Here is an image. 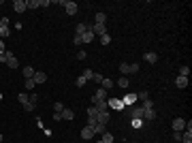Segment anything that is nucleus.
I'll return each mask as SVG.
<instances>
[{
    "mask_svg": "<svg viewBox=\"0 0 192 143\" xmlns=\"http://www.w3.org/2000/svg\"><path fill=\"white\" fill-rule=\"evenodd\" d=\"M137 71H139V64H126V62H122V64H120L122 77H124V75H130V73H137Z\"/></svg>",
    "mask_w": 192,
    "mask_h": 143,
    "instance_id": "obj_1",
    "label": "nucleus"
},
{
    "mask_svg": "<svg viewBox=\"0 0 192 143\" xmlns=\"http://www.w3.org/2000/svg\"><path fill=\"white\" fill-rule=\"evenodd\" d=\"M92 32H94V36H103L107 34V24H92Z\"/></svg>",
    "mask_w": 192,
    "mask_h": 143,
    "instance_id": "obj_2",
    "label": "nucleus"
},
{
    "mask_svg": "<svg viewBox=\"0 0 192 143\" xmlns=\"http://www.w3.org/2000/svg\"><path fill=\"white\" fill-rule=\"evenodd\" d=\"M62 4H64V9H66V13H68V15H75V13L79 11L77 2H73V0H68V2H62Z\"/></svg>",
    "mask_w": 192,
    "mask_h": 143,
    "instance_id": "obj_3",
    "label": "nucleus"
},
{
    "mask_svg": "<svg viewBox=\"0 0 192 143\" xmlns=\"http://www.w3.org/2000/svg\"><path fill=\"white\" fill-rule=\"evenodd\" d=\"M107 122H109V111H98V115H96V124L107 126Z\"/></svg>",
    "mask_w": 192,
    "mask_h": 143,
    "instance_id": "obj_4",
    "label": "nucleus"
},
{
    "mask_svg": "<svg viewBox=\"0 0 192 143\" xmlns=\"http://www.w3.org/2000/svg\"><path fill=\"white\" fill-rule=\"evenodd\" d=\"M184 128H186V120H184V118H175V120H173V130L181 132Z\"/></svg>",
    "mask_w": 192,
    "mask_h": 143,
    "instance_id": "obj_5",
    "label": "nucleus"
},
{
    "mask_svg": "<svg viewBox=\"0 0 192 143\" xmlns=\"http://www.w3.org/2000/svg\"><path fill=\"white\" fill-rule=\"evenodd\" d=\"M96 100H107V90H96L94 92V96H92V103H96Z\"/></svg>",
    "mask_w": 192,
    "mask_h": 143,
    "instance_id": "obj_6",
    "label": "nucleus"
},
{
    "mask_svg": "<svg viewBox=\"0 0 192 143\" xmlns=\"http://www.w3.org/2000/svg\"><path fill=\"white\" fill-rule=\"evenodd\" d=\"M154 118H156V111H154V109H143V115H141L143 122H152Z\"/></svg>",
    "mask_w": 192,
    "mask_h": 143,
    "instance_id": "obj_7",
    "label": "nucleus"
},
{
    "mask_svg": "<svg viewBox=\"0 0 192 143\" xmlns=\"http://www.w3.org/2000/svg\"><path fill=\"white\" fill-rule=\"evenodd\" d=\"M107 105L111 109H124V107H126V105L122 103V98H111V100H107Z\"/></svg>",
    "mask_w": 192,
    "mask_h": 143,
    "instance_id": "obj_8",
    "label": "nucleus"
},
{
    "mask_svg": "<svg viewBox=\"0 0 192 143\" xmlns=\"http://www.w3.org/2000/svg\"><path fill=\"white\" fill-rule=\"evenodd\" d=\"M92 137H94L92 126H83V128H81V139H83V141H88V139H92Z\"/></svg>",
    "mask_w": 192,
    "mask_h": 143,
    "instance_id": "obj_9",
    "label": "nucleus"
},
{
    "mask_svg": "<svg viewBox=\"0 0 192 143\" xmlns=\"http://www.w3.org/2000/svg\"><path fill=\"white\" fill-rule=\"evenodd\" d=\"M13 9L17 13H24L26 9H28V4H26V0H15V2H13Z\"/></svg>",
    "mask_w": 192,
    "mask_h": 143,
    "instance_id": "obj_10",
    "label": "nucleus"
},
{
    "mask_svg": "<svg viewBox=\"0 0 192 143\" xmlns=\"http://www.w3.org/2000/svg\"><path fill=\"white\" fill-rule=\"evenodd\" d=\"M32 79H34V84H45V81H47V75H45L43 71H36Z\"/></svg>",
    "mask_w": 192,
    "mask_h": 143,
    "instance_id": "obj_11",
    "label": "nucleus"
},
{
    "mask_svg": "<svg viewBox=\"0 0 192 143\" xmlns=\"http://www.w3.org/2000/svg\"><path fill=\"white\" fill-rule=\"evenodd\" d=\"M141 115H143V107H132L130 109V118L132 120H141Z\"/></svg>",
    "mask_w": 192,
    "mask_h": 143,
    "instance_id": "obj_12",
    "label": "nucleus"
},
{
    "mask_svg": "<svg viewBox=\"0 0 192 143\" xmlns=\"http://www.w3.org/2000/svg\"><path fill=\"white\" fill-rule=\"evenodd\" d=\"M94 41V32L92 30H85L83 34H81V43H92Z\"/></svg>",
    "mask_w": 192,
    "mask_h": 143,
    "instance_id": "obj_13",
    "label": "nucleus"
},
{
    "mask_svg": "<svg viewBox=\"0 0 192 143\" xmlns=\"http://www.w3.org/2000/svg\"><path fill=\"white\" fill-rule=\"evenodd\" d=\"M175 85H177V88H179V90H184V88H188V77H177V79H175Z\"/></svg>",
    "mask_w": 192,
    "mask_h": 143,
    "instance_id": "obj_14",
    "label": "nucleus"
},
{
    "mask_svg": "<svg viewBox=\"0 0 192 143\" xmlns=\"http://www.w3.org/2000/svg\"><path fill=\"white\" fill-rule=\"evenodd\" d=\"M98 111H109V105H107V100H96V103H92Z\"/></svg>",
    "mask_w": 192,
    "mask_h": 143,
    "instance_id": "obj_15",
    "label": "nucleus"
},
{
    "mask_svg": "<svg viewBox=\"0 0 192 143\" xmlns=\"http://www.w3.org/2000/svg\"><path fill=\"white\" fill-rule=\"evenodd\" d=\"M143 58H145V62H149V64H156L158 56H156V54H154V51H147V54H145Z\"/></svg>",
    "mask_w": 192,
    "mask_h": 143,
    "instance_id": "obj_16",
    "label": "nucleus"
},
{
    "mask_svg": "<svg viewBox=\"0 0 192 143\" xmlns=\"http://www.w3.org/2000/svg\"><path fill=\"white\" fill-rule=\"evenodd\" d=\"M122 103L124 105H132V103H137V94H126L122 98Z\"/></svg>",
    "mask_w": 192,
    "mask_h": 143,
    "instance_id": "obj_17",
    "label": "nucleus"
},
{
    "mask_svg": "<svg viewBox=\"0 0 192 143\" xmlns=\"http://www.w3.org/2000/svg\"><path fill=\"white\" fill-rule=\"evenodd\" d=\"M22 73H24L26 79H32V77H34V69H32V66H24V69H22Z\"/></svg>",
    "mask_w": 192,
    "mask_h": 143,
    "instance_id": "obj_18",
    "label": "nucleus"
},
{
    "mask_svg": "<svg viewBox=\"0 0 192 143\" xmlns=\"http://www.w3.org/2000/svg\"><path fill=\"white\" fill-rule=\"evenodd\" d=\"M62 120H68V122H71V120H75V113H73L71 109H64V111H62Z\"/></svg>",
    "mask_w": 192,
    "mask_h": 143,
    "instance_id": "obj_19",
    "label": "nucleus"
},
{
    "mask_svg": "<svg viewBox=\"0 0 192 143\" xmlns=\"http://www.w3.org/2000/svg\"><path fill=\"white\" fill-rule=\"evenodd\" d=\"M7 66H9V69H17V58H15V56H9V60H7Z\"/></svg>",
    "mask_w": 192,
    "mask_h": 143,
    "instance_id": "obj_20",
    "label": "nucleus"
},
{
    "mask_svg": "<svg viewBox=\"0 0 192 143\" xmlns=\"http://www.w3.org/2000/svg\"><path fill=\"white\" fill-rule=\"evenodd\" d=\"M100 85H103V90H111V88H113V81H111V79H107V77H105V79H103V81H100Z\"/></svg>",
    "mask_w": 192,
    "mask_h": 143,
    "instance_id": "obj_21",
    "label": "nucleus"
},
{
    "mask_svg": "<svg viewBox=\"0 0 192 143\" xmlns=\"http://www.w3.org/2000/svg\"><path fill=\"white\" fill-rule=\"evenodd\" d=\"M181 141H184V143H192V130L186 128V132L181 135Z\"/></svg>",
    "mask_w": 192,
    "mask_h": 143,
    "instance_id": "obj_22",
    "label": "nucleus"
},
{
    "mask_svg": "<svg viewBox=\"0 0 192 143\" xmlns=\"http://www.w3.org/2000/svg\"><path fill=\"white\" fill-rule=\"evenodd\" d=\"M128 84H130V81H128V77H120V79H118V85H120L122 90H126Z\"/></svg>",
    "mask_w": 192,
    "mask_h": 143,
    "instance_id": "obj_23",
    "label": "nucleus"
},
{
    "mask_svg": "<svg viewBox=\"0 0 192 143\" xmlns=\"http://www.w3.org/2000/svg\"><path fill=\"white\" fill-rule=\"evenodd\" d=\"M92 130H94V135H103V132H107L103 124H94V126H92Z\"/></svg>",
    "mask_w": 192,
    "mask_h": 143,
    "instance_id": "obj_24",
    "label": "nucleus"
},
{
    "mask_svg": "<svg viewBox=\"0 0 192 143\" xmlns=\"http://www.w3.org/2000/svg\"><path fill=\"white\" fill-rule=\"evenodd\" d=\"M26 4H28V9H38V7H41V0H26Z\"/></svg>",
    "mask_w": 192,
    "mask_h": 143,
    "instance_id": "obj_25",
    "label": "nucleus"
},
{
    "mask_svg": "<svg viewBox=\"0 0 192 143\" xmlns=\"http://www.w3.org/2000/svg\"><path fill=\"white\" fill-rule=\"evenodd\" d=\"M9 34H11V26H2V28H0V36L7 38Z\"/></svg>",
    "mask_w": 192,
    "mask_h": 143,
    "instance_id": "obj_26",
    "label": "nucleus"
},
{
    "mask_svg": "<svg viewBox=\"0 0 192 143\" xmlns=\"http://www.w3.org/2000/svg\"><path fill=\"white\" fill-rule=\"evenodd\" d=\"M85 84H88V79H85L83 75H79V77H77V81H75V85H77V88H83Z\"/></svg>",
    "mask_w": 192,
    "mask_h": 143,
    "instance_id": "obj_27",
    "label": "nucleus"
},
{
    "mask_svg": "<svg viewBox=\"0 0 192 143\" xmlns=\"http://www.w3.org/2000/svg\"><path fill=\"white\" fill-rule=\"evenodd\" d=\"M103 143H113V135L111 132H103V139H100Z\"/></svg>",
    "mask_w": 192,
    "mask_h": 143,
    "instance_id": "obj_28",
    "label": "nucleus"
},
{
    "mask_svg": "<svg viewBox=\"0 0 192 143\" xmlns=\"http://www.w3.org/2000/svg\"><path fill=\"white\" fill-rule=\"evenodd\" d=\"M107 22V15L105 13H96V24H105Z\"/></svg>",
    "mask_w": 192,
    "mask_h": 143,
    "instance_id": "obj_29",
    "label": "nucleus"
},
{
    "mask_svg": "<svg viewBox=\"0 0 192 143\" xmlns=\"http://www.w3.org/2000/svg\"><path fill=\"white\" fill-rule=\"evenodd\" d=\"M83 32H85V22H83V24H77V28H75V34L81 36Z\"/></svg>",
    "mask_w": 192,
    "mask_h": 143,
    "instance_id": "obj_30",
    "label": "nucleus"
},
{
    "mask_svg": "<svg viewBox=\"0 0 192 143\" xmlns=\"http://www.w3.org/2000/svg\"><path fill=\"white\" fill-rule=\"evenodd\" d=\"M64 111V105L62 103H53V113H62Z\"/></svg>",
    "mask_w": 192,
    "mask_h": 143,
    "instance_id": "obj_31",
    "label": "nucleus"
},
{
    "mask_svg": "<svg viewBox=\"0 0 192 143\" xmlns=\"http://www.w3.org/2000/svg\"><path fill=\"white\" fill-rule=\"evenodd\" d=\"M17 100H19L22 105H26V103H28V94H26V92H22V94H17Z\"/></svg>",
    "mask_w": 192,
    "mask_h": 143,
    "instance_id": "obj_32",
    "label": "nucleus"
},
{
    "mask_svg": "<svg viewBox=\"0 0 192 143\" xmlns=\"http://www.w3.org/2000/svg\"><path fill=\"white\" fill-rule=\"evenodd\" d=\"M81 75H83L85 79H92V77H94V71H92V69H85V71L81 73Z\"/></svg>",
    "mask_w": 192,
    "mask_h": 143,
    "instance_id": "obj_33",
    "label": "nucleus"
},
{
    "mask_svg": "<svg viewBox=\"0 0 192 143\" xmlns=\"http://www.w3.org/2000/svg\"><path fill=\"white\" fill-rule=\"evenodd\" d=\"M100 43H103V45H109V43H111V36H109V32L100 36Z\"/></svg>",
    "mask_w": 192,
    "mask_h": 143,
    "instance_id": "obj_34",
    "label": "nucleus"
},
{
    "mask_svg": "<svg viewBox=\"0 0 192 143\" xmlns=\"http://www.w3.org/2000/svg\"><path fill=\"white\" fill-rule=\"evenodd\" d=\"M34 79H26V90H34Z\"/></svg>",
    "mask_w": 192,
    "mask_h": 143,
    "instance_id": "obj_35",
    "label": "nucleus"
},
{
    "mask_svg": "<svg viewBox=\"0 0 192 143\" xmlns=\"http://www.w3.org/2000/svg\"><path fill=\"white\" fill-rule=\"evenodd\" d=\"M179 75H181V77H188V75H190V69H188V66H181V69H179Z\"/></svg>",
    "mask_w": 192,
    "mask_h": 143,
    "instance_id": "obj_36",
    "label": "nucleus"
},
{
    "mask_svg": "<svg viewBox=\"0 0 192 143\" xmlns=\"http://www.w3.org/2000/svg\"><path fill=\"white\" fill-rule=\"evenodd\" d=\"M143 126V120H132V128H141Z\"/></svg>",
    "mask_w": 192,
    "mask_h": 143,
    "instance_id": "obj_37",
    "label": "nucleus"
},
{
    "mask_svg": "<svg viewBox=\"0 0 192 143\" xmlns=\"http://www.w3.org/2000/svg\"><path fill=\"white\" fill-rule=\"evenodd\" d=\"M152 107H154V103H152L149 98H147V100H143V109H152Z\"/></svg>",
    "mask_w": 192,
    "mask_h": 143,
    "instance_id": "obj_38",
    "label": "nucleus"
},
{
    "mask_svg": "<svg viewBox=\"0 0 192 143\" xmlns=\"http://www.w3.org/2000/svg\"><path fill=\"white\" fill-rule=\"evenodd\" d=\"M28 100H30L32 105H36V100H38V96H36V94H28Z\"/></svg>",
    "mask_w": 192,
    "mask_h": 143,
    "instance_id": "obj_39",
    "label": "nucleus"
},
{
    "mask_svg": "<svg viewBox=\"0 0 192 143\" xmlns=\"http://www.w3.org/2000/svg\"><path fill=\"white\" fill-rule=\"evenodd\" d=\"M24 109H26V111H34V105H32V103L28 100V103H26V105H24Z\"/></svg>",
    "mask_w": 192,
    "mask_h": 143,
    "instance_id": "obj_40",
    "label": "nucleus"
},
{
    "mask_svg": "<svg viewBox=\"0 0 192 143\" xmlns=\"http://www.w3.org/2000/svg\"><path fill=\"white\" fill-rule=\"evenodd\" d=\"M92 79H94V81H98V84H100V81L105 79V77H103V75H98V73H94V77H92Z\"/></svg>",
    "mask_w": 192,
    "mask_h": 143,
    "instance_id": "obj_41",
    "label": "nucleus"
},
{
    "mask_svg": "<svg viewBox=\"0 0 192 143\" xmlns=\"http://www.w3.org/2000/svg\"><path fill=\"white\" fill-rule=\"evenodd\" d=\"M2 26H9V17H0V28Z\"/></svg>",
    "mask_w": 192,
    "mask_h": 143,
    "instance_id": "obj_42",
    "label": "nucleus"
},
{
    "mask_svg": "<svg viewBox=\"0 0 192 143\" xmlns=\"http://www.w3.org/2000/svg\"><path fill=\"white\" fill-rule=\"evenodd\" d=\"M139 98H141V100H147L149 94H147V92H139Z\"/></svg>",
    "mask_w": 192,
    "mask_h": 143,
    "instance_id": "obj_43",
    "label": "nucleus"
},
{
    "mask_svg": "<svg viewBox=\"0 0 192 143\" xmlns=\"http://www.w3.org/2000/svg\"><path fill=\"white\" fill-rule=\"evenodd\" d=\"M73 43H75V45H81V36H79V34H75V38H73Z\"/></svg>",
    "mask_w": 192,
    "mask_h": 143,
    "instance_id": "obj_44",
    "label": "nucleus"
},
{
    "mask_svg": "<svg viewBox=\"0 0 192 143\" xmlns=\"http://www.w3.org/2000/svg\"><path fill=\"white\" fill-rule=\"evenodd\" d=\"M77 58H79V60H85L88 56H85V51H79V54H77Z\"/></svg>",
    "mask_w": 192,
    "mask_h": 143,
    "instance_id": "obj_45",
    "label": "nucleus"
},
{
    "mask_svg": "<svg viewBox=\"0 0 192 143\" xmlns=\"http://www.w3.org/2000/svg\"><path fill=\"white\" fill-rule=\"evenodd\" d=\"M0 62H2V64H7V54H0Z\"/></svg>",
    "mask_w": 192,
    "mask_h": 143,
    "instance_id": "obj_46",
    "label": "nucleus"
},
{
    "mask_svg": "<svg viewBox=\"0 0 192 143\" xmlns=\"http://www.w3.org/2000/svg\"><path fill=\"white\" fill-rule=\"evenodd\" d=\"M4 51H7V49H4V43L0 41V54H4Z\"/></svg>",
    "mask_w": 192,
    "mask_h": 143,
    "instance_id": "obj_47",
    "label": "nucleus"
},
{
    "mask_svg": "<svg viewBox=\"0 0 192 143\" xmlns=\"http://www.w3.org/2000/svg\"><path fill=\"white\" fill-rule=\"evenodd\" d=\"M2 139H4V137H2V135H0V143H2Z\"/></svg>",
    "mask_w": 192,
    "mask_h": 143,
    "instance_id": "obj_48",
    "label": "nucleus"
},
{
    "mask_svg": "<svg viewBox=\"0 0 192 143\" xmlns=\"http://www.w3.org/2000/svg\"><path fill=\"white\" fill-rule=\"evenodd\" d=\"M98 143H103V141H98Z\"/></svg>",
    "mask_w": 192,
    "mask_h": 143,
    "instance_id": "obj_49",
    "label": "nucleus"
}]
</instances>
